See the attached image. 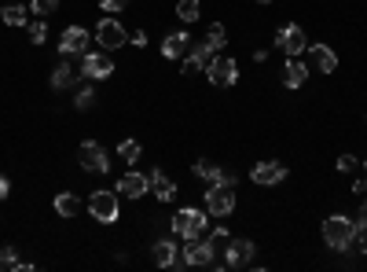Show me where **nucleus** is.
<instances>
[{
    "label": "nucleus",
    "mask_w": 367,
    "mask_h": 272,
    "mask_svg": "<svg viewBox=\"0 0 367 272\" xmlns=\"http://www.w3.org/2000/svg\"><path fill=\"white\" fill-rule=\"evenodd\" d=\"M206 221H209L206 210H199V206H184V210L173 214V225H169V228H173V236H180L184 243H188V239H199L202 236Z\"/></svg>",
    "instance_id": "obj_2"
},
{
    "label": "nucleus",
    "mask_w": 367,
    "mask_h": 272,
    "mask_svg": "<svg viewBox=\"0 0 367 272\" xmlns=\"http://www.w3.org/2000/svg\"><path fill=\"white\" fill-rule=\"evenodd\" d=\"M129 45H133V48H143V45H147V33H143V30H133V33H129Z\"/></svg>",
    "instance_id": "obj_34"
},
{
    "label": "nucleus",
    "mask_w": 367,
    "mask_h": 272,
    "mask_svg": "<svg viewBox=\"0 0 367 272\" xmlns=\"http://www.w3.org/2000/svg\"><path fill=\"white\" fill-rule=\"evenodd\" d=\"M56 214L59 217H77V214H81V199L70 195V191H59V195H56Z\"/></svg>",
    "instance_id": "obj_23"
},
{
    "label": "nucleus",
    "mask_w": 367,
    "mask_h": 272,
    "mask_svg": "<svg viewBox=\"0 0 367 272\" xmlns=\"http://www.w3.org/2000/svg\"><path fill=\"white\" fill-rule=\"evenodd\" d=\"M360 191H367V177H360V180H352V195H360Z\"/></svg>",
    "instance_id": "obj_37"
},
{
    "label": "nucleus",
    "mask_w": 367,
    "mask_h": 272,
    "mask_svg": "<svg viewBox=\"0 0 367 272\" xmlns=\"http://www.w3.org/2000/svg\"><path fill=\"white\" fill-rule=\"evenodd\" d=\"M77 162H81V170H88V173H107L111 170L107 151H103L96 140H85V144L77 147Z\"/></svg>",
    "instance_id": "obj_11"
},
{
    "label": "nucleus",
    "mask_w": 367,
    "mask_h": 272,
    "mask_svg": "<svg viewBox=\"0 0 367 272\" xmlns=\"http://www.w3.org/2000/svg\"><path fill=\"white\" fill-rule=\"evenodd\" d=\"M140 154H143L140 140H122V144H117V159H125V166L140 162Z\"/></svg>",
    "instance_id": "obj_25"
},
{
    "label": "nucleus",
    "mask_w": 367,
    "mask_h": 272,
    "mask_svg": "<svg viewBox=\"0 0 367 272\" xmlns=\"http://www.w3.org/2000/svg\"><path fill=\"white\" fill-rule=\"evenodd\" d=\"M357 228H367V199L360 202V214H357Z\"/></svg>",
    "instance_id": "obj_35"
},
{
    "label": "nucleus",
    "mask_w": 367,
    "mask_h": 272,
    "mask_svg": "<svg viewBox=\"0 0 367 272\" xmlns=\"http://www.w3.org/2000/svg\"><path fill=\"white\" fill-rule=\"evenodd\" d=\"M147 191H151L147 173H125L122 180H117V195H125V199H143Z\"/></svg>",
    "instance_id": "obj_16"
},
{
    "label": "nucleus",
    "mask_w": 367,
    "mask_h": 272,
    "mask_svg": "<svg viewBox=\"0 0 367 272\" xmlns=\"http://www.w3.org/2000/svg\"><path fill=\"white\" fill-rule=\"evenodd\" d=\"M228 228H213V236H209V243H213V250H225L228 247Z\"/></svg>",
    "instance_id": "obj_30"
},
{
    "label": "nucleus",
    "mask_w": 367,
    "mask_h": 272,
    "mask_svg": "<svg viewBox=\"0 0 367 272\" xmlns=\"http://www.w3.org/2000/svg\"><path fill=\"white\" fill-rule=\"evenodd\" d=\"M231 210H235V188H228V184H209L206 188V214L228 217Z\"/></svg>",
    "instance_id": "obj_7"
},
{
    "label": "nucleus",
    "mask_w": 367,
    "mask_h": 272,
    "mask_svg": "<svg viewBox=\"0 0 367 272\" xmlns=\"http://www.w3.org/2000/svg\"><path fill=\"white\" fill-rule=\"evenodd\" d=\"M147 177H151V191H154V199H158V202H173L177 199V184L162 170H151Z\"/></svg>",
    "instance_id": "obj_21"
},
{
    "label": "nucleus",
    "mask_w": 367,
    "mask_h": 272,
    "mask_svg": "<svg viewBox=\"0 0 367 272\" xmlns=\"http://www.w3.org/2000/svg\"><path fill=\"white\" fill-rule=\"evenodd\" d=\"M188 48H191L188 30H177V33H169L165 41H162V56L165 59H184V56H188Z\"/></svg>",
    "instance_id": "obj_19"
},
{
    "label": "nucleus",
    "mask_w": 367,
    "mask_h": 272,
    "mask_svg": "<svg viewBox=\"0 0 367 272\" xmlns=\"http://www.w3.org/2000/svg\"><path fill=\"white\" fill-rule=\"evenodd\" d=\"M56 8H59V0H30V11H37V19L51 15Z\"/></svg>",
    "instance_id": "obj_29"
},
{
    "label": "nucleus",
    "mask_w": 367,
    "mask_h": 272,
    "mask_svg": "<svg viewBox=\"0 0 367 272\" xmlns=\"http://www.w3.org/2000/svg\"><path fill=\"white\" fill-rule=\"evenodd\" d=\"M180 254H184V265H188V269L217 265V250H213V243H209V239H188V247H180Z\"/></svg>",
    "instance_id": "obj_5"
},
{
    "label": "nucleus",
    "mask_w": 367,
    "mask_h": 272,
    "mask_svg": "<svg viewBox=\"0 0 367 272\" xmlns=\"http://www.w3.org/2000/svg\"><path fill=\"white\" fill-rule=\"evenodd\" d=\"M114 74V63H111V56L107 51H85L81 56V77L85 81H107V77Z\"/></svg>",
    "instance_id": "obj_6"
},
{
    "label": "nucleus",
    "mask_w": 367,
    "mask_h": 272,
    "mask_svg": "<svg viewBox=\"0 0 367 272\" xmlns=\"http://www.w3.org/2000/svg\"><path fill=\"white\" fill-rule=\"evenodd\" d=\"M254 4H272V0H254Z\"/></svg>",
    "instance_id": "obj_39"
},
{
    "label": "nucleus",
    "mask_w": 367,
    "mask_h": 272,
    "mask_svg": "<svg viewBox=\"0 0 367 272\" xmlns=\"http://www.w3.org/2000/svg\"><path fill=\"white\" fill-rule=\"evenodd\" d=\"M8 195H11V180L0 173V199H8Z\"/></svg>",
    "instance_id": "obj_36"
},
{
    "label": "nucleus",
    "mask_w": 367,
    "mask_h": 272,
    "mask_svg": "<svg viewBox=\"0 0 367 272\" xmlns=\"http://www.w3.org/2000/svg\"><path fill=\"white\" fill-rule=\"evenodd\" d=\"M275 48L283 51V56H301V51L309 48V37H305V30H301L297 22H286L279 33H275Z\"/></svg>",
    "instance_id": "obj_8"
},
{
    "label": "nucleus",
    "mask_w": 367,
    "mask_h": 272,
    "mask_svg": "<svg viewBox=\"0 0 367 272\" xmlns=\"http://www.w3.org/2000/svg\"><path fill=\"white\" fill-rule=\"evenodd\" d=\"M250 180L257 188H275V184H283V180H286V166L283 162H257L250 170Z\"/></svg>",
    "instance_id": "obj_14"
},
{
    "label": "nucleus",
    "mask_w": 367,
    "mask_h": 272,
    "mask_svg": "<svg viewBox=\"0 0 367 272\" xmlns=\"http://www.w3.org/2000/svg\"><path fill=\"white\" fill-rule=\"evenodd\" d=\"M88 45H92V33L85 30V26H67L63 30V37H59V56H85L88 51Z\"/></svg>",
    "instance_id": "obj_10"
},
{
    "label": "nucleus",
    "mask_w": 367,
    "mask_h": 272,
    "mask_svg": "<svg viewBox=\"0 0 367 272\" xmlns=\"http://www.w3.org/2000/svg\"><path fill=\"white\" fill-rule=\"evenodd\" d=\"M151 257H154V265H158V269H188V265H184L180 247H177V239H154Z\"/></svg>",
    "instance_id": "obj_13"
},
{
    "label": "nucleus",
    "mask_w": 367,
    "mask_h": 272,
    "mask_svg": "<svg viewBox=\"0 0 367 272\" xmlns=\"http://www.w3.org/2000/svg\"><path fill=\"white\" fill-rule=\"evenodd\" d=\"M309 63H312V70H320V74H334L338 70V56L331 51V45H312L309 48Z\"/></svg>",
    "instance_id": "obj_17"
},
{
    "label": "nucleus",
    "mask_w": 367,
    "mask_h": 272,
    "mask_svg": "<svg viewBox=\"0 0 367 272\" xmlns=\"http://www.w3.org/2000/svg\"><path fill=\"white\" fill-rule=\"evenodd\" d=\"M338 170L352 173V170H357V154H342V159H338Z\"/></svg>",
    "instance_id": "obj_33"
},
{
    "label": "nucleus",
    "mask_w": 367,
    "mask_h": 272,
    "mask_svg": "<svg viewBox=\"0 0 367 272\" xmlns=\"http://www.w3.org/2000/svg\"><path fill=\"white\" fill-rule=\"evenodd\" d=\"M357 236H360V254L367 257V228H357Z\"/></svg>",
    "instance_id": "obj_38"
},
{
    "label": "nucleus",
    "mask_w": 367,
    "mask_h": 272,
    "mask_svg": "<svg viewBox=\"0 0 367 272\" xmlns=\"http://www.w3.org/2000/svg\"><path fill=\"white\" fill-rule=\"evenodd\" d=\"M364 177H367V159H364Z\"/></svg>",
    "instance_id": "obj_40"
},
{
    "label": "nucleus",
    "mask_w": 367,
    "mask_h": 272,
    "mask_svg": "<svg viewBox=\"0 0 367 272\" xmlns=\"http://www.w3.org/2000/svg\"><path fill=\"white\" fill-rule=\"evenodd\" d=\"M309 81V67L301 63V56H286V63H283V85L286 88H301Z\"/></svg>",
    "instance_id": "obj_18"
},
{
    "label": "nucleus",
    "mask_w": 367,
    "mask_h": 272,
    "mask_svg": "<svg viewBox=\"0 0 367 272\" xmlns=\"http://www.w3.org/2000/svg\"><path fill=\"white\" fill-rule=\"evenodd\" d=\"M88 214L96 217L99 225H114L117 217H122V210H117V191H111V188L92 191V199H88Z\"/></svg>",
    "instance_id": "obj_3"
},
{
    "label": "nucleus",
    "mask_w": 367,
    "mask_h": 272,
    "mask_svg": "<svg viewBox=\"0 0 367 272\" xmlns=\"http://www.w3.org/2000/svg\"><path fill=\"white\" fill-rule=\"evenodd\" d=\"M0 19H4V26H30V8L26 4H4Z\"/></svg>",
    "instance_id": "obj_22"
},
{
    "label": "nucleus",
    "mask_w": 367,
    "mask_h": 272,
    "mask_svg": "<svg viewBox=\"0 0 367 272\" xmlns=\"http://www.w3.org/2000/svg\"><path fill=\"white\" fill-rule=\"evenodd\" d=\"M96 41L103 45V51H114V48H122L129 41V33H125V26L117 22L114 15H107V19L96 22Z\"/></svg>",
    "instance_id": "obj_9"
},
{
    "label": "nucleus",
    "mask_w": 367,
    "mask_h": 272,
    "mask_svg": "<svg viewBox=\"0 0 367 272\" xmlns=\"http://www.w3.org/2000/svg\"><path fill=\"white\" fill-rule=\"evenodd\" d=\"M209 59H213V48H209V41H195V45L188 48V56H184V74L206 70Z\"/></svg>",
    "instance_id": "obj_15"
},
{
    "label": "nucleus",
    "mask_w": 367,
    "mask_h": 272,
    "mask_svg": "<svg viewBox=\"0 0 367 272\" xmlns=\"http://www.w3.org/2000/svg\"><path fill=\"white\" fill-rule=\"evenodd\" d=\"M0 269H4V265H0Z\"/></svg>",
    "instance_id": "obj_41"
},
{
    "label": "nucleus",
    "mask_w": 367,
    "mask_h": 272,
    "mask_svg": "<svg viewBox=\"0 0 367 272\" xmlns=\"http://www.w3.org/2000/svg\"><path fill=\"white\" fill-rule=\"evenodd\" d=\"M254 254H257V243L254 239H228V247H225V269L250 265Z\"/></svg>",
    "instance_id": "obj_12"
},
{
    "label": "nucleus",
    "mask_w": 367,
    "mask_h": 272,
    "mask_svg": "<svg viewBox=\"0 0 367 272\" xmlns=\"http://www.w3.org/2000/svg\"><path fill=\"white\" fill-rule=\"evenodd\" d=\"M206 41L213 51H220L228 45V30H225V22H209V30H206Z\"/></svg>",
    "instance_id": "obj_24"
},
{
    "label": "nucleus",
    "mask_w": 367,
    "mask_h": 272,
    "mask_svg": "<svg viewBox=\"0 0 367 272\" xmlns=\"http://www.w3.org/2000/svg\"><path fill=\"white\" fill-rule=\"evenodd\" d=\"M177 15H180V22H195V19L202 15V4H199V0H180Z\"/></svg>",
    "instance_id": "obj_26"
},
{
    "label": "nucleus",
    "mask_w": 367,
    "mask_h": 272,
    "mask_svg": "<svg viewBox=\"0 0 367 272\" xmlns=\"http://www.w3.org/2000/svg\"><path fill=\"white\" fill-rule=\"evenodd\" d=\"M77 81H81V70H74L70 63H67V56H63V63L51 70V88H56V93H63V88H74Z\"/></svg>",
    "instance_id": "obj_20"
},
{
    "label": "nucleus",
    "mask_w": 367,
    "mask_h": 272,
    "mask_svg": "<svg viewBox=\"0 0 367 272\" xmlns=\"http://www.w3.org/2000/svg\"><path fill=\"white\" fill-rule=\"evenodd\" d=\"M323 243L331 250H349L352 243H357V221L345 214H331V217H323Z\"/></svg>",
    "instance_id": "obj_1"
},
{
    "label": "nucleus",
    "mask_w": 367,
    "mask_h": 272,
    "mask_svg": "<svg viewBox=\"0 0 367 272\" xmlns=\"http://www.w3.org/2000/svg\"><path fill=\"white\" fill-rule=\"evenodd\" d=\"M74 107H77V111H92V107H96V88H92V85H81V88H77Z\"/></svg>",
    "instance_id": "obj_27"
},
{
    "label": "nucleus",
    "mask_w": 367,
    "mask_h": 272,
    "mask_svg": "<svg viewBox=\"0 0 367 272\" xmlns=\"http://www.w3.org/2000/svg\"><path fill=\"white\" fill-rule=\"evenodd\" d=\"M206 77H209V85H217V88H231L239 81V63L231 56H213L206 67Z\"/></svg>",
    "instance_id": "obj_4"
},
{
    "label": "nucleus",
    "mask_w": 367,
    "mask_h": 272,
    "mask_svg": "<svg viewBox=\"0 0 367 272\" xmlns=\"http://www.w3.org/2000/svg\"><path fill=\"white\" fill-rule=\"evenodd\" d=\"M30 41H33L37 48H41V45L48 41V22H44V19H37V22H30Z\"/></svg>",
    "instance_id": "obj_28"
},
{
    "label": "nucleus",
    "mask_w": 367,
    "mask_h": 272,
    "mask_svg": "<svg viewBox=\"0 0 367 272\" xmlns=\"http://www.w3.org/2000/svg\"><path fill=\"white\" fill-rule=\"evenodd\" d=\"M129 0H99V11H125Z\"/></svg>",
    "instance_id": "obj_32"
},
{
    "label": "nucleus",
    "mask_w": 367,
    "mask_h": 272,
    "mask_svg": "<svg viewBox=\"0 0 367 272\" xmlns=\"http://www.w3.org/2000/svg\"><path fill=\"white\" fill-rule=\"evenodd\" d=\"M15 262H19L15 247H0V265H4V269H15Z\"/></svg>",
    "instance_id": "obj_31"
}]
</instances>
